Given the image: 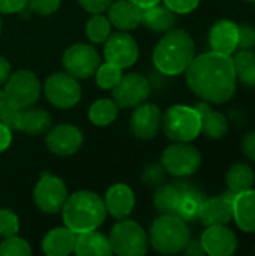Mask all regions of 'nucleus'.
Listing matches in <instances>:
<instances>
[{
	"instance_id": "1",
	"label": "nucleus",
	"mask_w": 255,
	"mask_h": 256,
	"mask_svg": "<svg viewBox=\"0 0 255 256\" xmlns=\"http://www.w3.org/2000/svg\"><path fill=\"white\" fill-rule=\"evenodd\" d=\"M185 72L192 93L209 104H225L236 92V72L231 56L215 51L201 54L194 57Z\"/></svg>"
},
{
	"instance_id": "2",
	"label": "nucleus",
	"mask_w": 255,
	"mask_h": 256,
	"mask_svg": "<svg viewBox=\"0 0 255 256\" xmlns=\"http://www.w3.org/2000/svg\"><path fill=\"white\" fill-rule=\"evenodd\" d=\"M204 200V194L194 183L176 180L164 182L156 188L153 206L161 214H173L185 222H192L198 218V208Z\"/></svg>"
},
{
	"instance_id": "3",
	"label": "nucleus",
	"mask_w": 255,
	"mask_h": 256,
	"mask_svg": "<svg viewBox=\"0 0 255 256\" xmlns=\"http://www.w3.org/2000/svg\"><path fill=\"white\" fill-rule=\"evenodd\" d=\"M195 57L192 36L182 28L165 32L164 38L153 50V64L164 75H179L188 69Z\"/></svg>"
},
{
	"instance_id": "4",
	"label": "nucleus",
	"mask_w": 255,
	"mask_h": 256,
	"mask_svg": "<svg viewBox=\"0 0 255 256\" xmlns=\"http://www.w3.org/2000/svg\"><path fill=\"white\" fill-rule=\"evenodd\" d=\"M65 226L75 234H83L98 230L105 218L107 208L104 200L90 190H78L68 195V200L62 208Z\"/></svg>"
},
{
	"instance_id": "5",
	"label": "nucleus",
	"mask_w": 255,
	"mask_h": 256,
	"mask_svg": "<svg viewBox=\"0 0 255 256\" xmlns=\"http://www.w3.org/2000/svg\"><path fill=\"white\" fill-rule=\"evenodd\" d=\"M189 240V230L183 219L173 214H161L150 226L149 242L162 255H174L183 250Z\"/></svg>"
},
{
	"instance_id": "6",
	"label": "nucleus",
	"mask_w": 255,
	"mask_h": 256,
	"mask_svg": "<svg viewBox=\"0 0 255 256\" xmlns=\"http://www.w3.org/2000/svg\"><path fill=\"white\" fill-rule=\"evenodd\" d=\"M162 129L174 142H191L201 132V117L194 106L173 105L162 116Z\"/></svg>"
},
{
	"instance_id": "7",
	"label": "nucleus",
	"mask_w": 255,
	"mask_h": 256,
	"mask_svg": "<svg viewBox=\"0 0 255 256\" xmlns=\"http://www.w3.org/2000/svg\"><path fill=\"white\" fill-rule=\"evenodd\" d=\"M113 254L120 256H141L147 252L149 237L140 224L120 219L110 232Z\"/></svg>"
},
{
	"instance_id": "8",
	"label": "nucleus",
	"mask_w": 255,
	"mask_h": 256,
	"mask_svg": "<svg viewBox=\"0 0 255 256\" xmlns=\"http://www.w3.org/2000/svg\"><path fill=\"white\" fill-rule=\"evenodd\" d=\"M6 102L18 110L32 106L41 94V84L38 76L32 70H17L9 75L5 82Z\"/></svg>"
},
{
	"instance_id": "9",
	"label": "nucleus",
	"mask_w": 255,
	"mask_h": 256,
	"mask_svg": "<svg viewBox=\"0 0 255 256\" xmlns=\"http://www.w3.org/2000/svg\"><path fill=\"white\" fill-rule=\"evenodd\" d=\"M161 164L168 174L183 178L198 171L201 165V154L189 142H176L164 150Z\"/></svg>"
},
{
	"instance_id": "10",
	"label": "nucleus",
	"mask_w": 255,
	"mask_h": 256,
	"mask_svg": "<svg viewBox=\"0 0 255 256\" xmlns=\"http://www.w3.org/2000/svg\"><path fill=\"white\" fill-rule=\"evenodd\" d=\"M44 93L51 105L69 110L74 108L81 99V87L75 76L68 72H56L45 80Z\"/></svg>"
},
{
	"instance_id": "11",
	"label": "nucleus",
	"mask_w": 255,
	"mask_h": 256,
	"mask_svg": "<svg viewBox=\"0 0 255 256\" xmlns=\"http://www.w3.org/2000/svg\"><path fill=\"white\" fill-rule=\"evenodd\" d=\"M66 200H68V189L63 180L50 174L48 171L42 172L39 182L33 189L35 206L47 214H54L63 208Z\"/></svg>"
},
{
	"instance_id": "12",
	"label": "nucleus",
	"mask_w": 255,
	"mask_h": 256,
	"mask_svg": "<svg viewBox=\"0 0 255 256\" xmlns=\"http://www.w3.org/2000/svg\"><path fill=\"white\" fill-rule=\"evenodd\" d=\"M65 70L75 76L77 80H84L95 75L101 64V57L98 51L87 44H74L63 54Z\"/></svg>"
},
{
	"instance_id": "13",
	"label": "nucleus",
	"mask_w": 255,
	"mask_h": 256,
	"mask_svg": "<svg viewBox=\"0 0 255 256\" xmlns=\"http://www.w3.org/2000/svg\"><path fill=\"white\" fill-rule=\"evenodd\" d=\"M113 92V100L122 108H134L150 96V82L141 74L122 75Z\"/></svg>"
},
{
	"instance_id": "14",
	"label": "nucleus",
	"mask_w": 255,
	"mask_h": 256,
	"mask_svg": "<svg viewBox=\"0 0 255 256\" xmlns=\"http://www.w3.org/2000/svg\"><path fill=\"white\" fill-rule=\"evenodd\" d=\"M138 45L135 39L126 32H117L110 34L105 40L104 57L108 63L116 64L120 69L131 68L138 58Z\"/></svg>"
},
{
	"instance_id": "15",
	"label": "nucleus",
	"mask_w": 255,
	"mask_h": 256,
	"mask_svg": "<svg viewBox=\"0 0 255 256\" xmlns=\"http://www.w3.org/2000/svg\"><path fill=\"white\" fill-rule=\"evenodd\" d=\"M162 124V112L155 104H140L129 118L131 134L138 140H152Z\"/></svg>"
},
{
	"instance_id": "16",
	"label": "nucleus",
	"mask_w": 255,
	"mask_h": 256,
	"mask_svg": "<svg viewBox=\"0 0 255 256\" xmlns=\"http://www.w3.org/2000/svg\"><path fill=\"white\" fill-rule=\"evenodd\" d=\"M47 148L57 156H71L83 146V134L74 124H59L47 130Z\"/></svg>"
},
{
	"instance_id": "17",
	"label": "nucleus",
	"mask_w": 255,
	"mask_h": 256,
	"mask_svg": "<svg viewBox=\"0 0 255 256\" xmlns=\"http://www.w3.org/2000/svg\"><path fill=\"white\" fill-rule=\"evenodd\" d=\"M200 242L204 252L212 256H230L237 249V238L225 225L207 226Z\"/></svg>"
},
{
	"instance_id": "18",
	"label": "nucleus",
	"mask_w": 255,
	"mask_h": 256,
	"mask_svg": "<svg viewBox=\"0 0 255 256\" xmlns=\"http://www.w3.org/2000/svg\"><path fill=\"white\" fill-rule=\"evenodd\" d=\"M104 204L107 213H110L114 219H126L135 207L134 190L125 183H116L107 190Z\"/></svg>"
},
{
	"instance_id": "19",
	"label": "nucleus",
	"mask_w": 255,
	"mask_h": 256,
	"mask_svg": "<svg viewBox=\"0 0 255 256\" xmlns=\"http://www.w3.org/2000/svg\"><path fill=\"white\" fill-rule=\"evenodd\" d=\"M212 51L224 56H231L239 45V26L230 20L218 21L209 33Z\"/></svg>"
},
{
	"instance_id": "20",
	"label": "nucleus",
	"mask_w": 255,
	"mask_h": 256,
	"mask_svg": "<svg viewBox=\"0 0 255 256\" xmlns=\"http://www.w3.org/2000/svg\"><path fill=\"white\" fill-rule=\"evenodd\" d=\"M108 20L111 26L117 27L122 32L137 28L141 24L143 9L132 3L131 0H117L108 6Z\"/></svg>"
},
{
	"instance_id": "21",
	"label": "nucleus",
	"mask_w": 255,
	"mask_h": 256,
	"mask_svg": "<svg viewBox=\"0 0 255 256\" xmlns=\"http://www.w3.org/2000/svg\"><path fill=\"white\" fill-rule=\"evenodd\" d=\"M233 219L243 232H255V190L248 189L236 194L231 204Z\"/></svg>"
},
{
	"instance_id": "22",
	"label": "nucleus",
	"mask_w": 255,
	"mask_h": 256,
	"mask_svg": "<svg viewBox=\"0 0 255 256\" xmlns=\"http://www.w3.org/2000/svg\"><path fill=\"white\" fill-rule=\"evenodd\" d=\"M204 226L227 225L233 219L231 204H228L221 195L204 200L198 208V218Z\"/></svg>"
},
{
	"instance_id": "23",
	"label": "nucleus",
	"mask_w": 255,
	"mask_h": 256,
	"mask_svg": "<svg viewBox=\"0 0 255 256\" xmlns=\"http://www.w3.org/2000/svg\"><path fill=\"white\" fill-rule=\"evenodd\" d=\"M77 234L68 226L54 228L42 240V250L48 256H66L74 252Z\"/></svg>"
},
{
	"instance_id": "24",
	"label": "nucleus",
	"mask_w": 255,
	"mask_h": 256,
	"mask_svg": "<svg viewBox=\"0 0 255 256\" xmlns=\"http://www.w3.org/2000/svg\"><path fill=\"white\" fill-rule=\"evenodd\" d=\"M50 128H51V116L45 110L33 108V105L20 110L15 130L24 132L27 135H42Z\"/></svg>"
},
{
	"instance_id": "25",
	"label": "nucleus",
	"mask_w": 255,
	"mask_h": 256,
	"mask_svg": "<svg viewBox=\"0 0 255 256\" xmlns=\"http://www.w3.org/2000/svg\"><path fill=\"white\" fill-rule=\"evenodd\" d=\"M74 252L78 256H108L113 255V248L110 238L95 230L77 234Z\"/></svg>"
},
{
	"instance_id": "26",
	"label": "nucleus",
	"mask_w": 255,
	"mask_h": 256,
	"mask_svg": "<svg viewBox=\"0 0 255 256\" xmlns=\"http://www.w3.org/2000/svg\"><path fill=\"white\" fill-rule=\"evenodd\" d=\"M141 24L156 33H165L176 24V14L165 4L156 3L143 9Z\"/></svg>"
},
{
	"instance_id": "27",
	"label": "nucleus",
	"mask_w": 255,
	"mask_h": 256,
	"mask_svg": "<svg viewBox=\"0 0 255 256\" xmlns=\"http://www.w3.org/2000/svg\"><path fill=\"white\" fill-rule=\"evenodd\" d=\"M225 182L228 189L234 194L252 189L255 182L254 171L248 164H234L227 171Z\"/></svg>"
},
{
	"instance_id": "28",
	"label": "nucleus",
	"mask_w": 255,
	"mask_h": 256,
	"mask_svg": "<svg viewBox=\"0 0 255 256\" xmlns=\"http://www.w3.org/2000/svg\"><path fill=\"white\" fill-rule=\"evenodd\" d=\"M119 112V105L113 99H99L89 108V118L95 126L104 128L111 124Z\"/></svg>"
},
{
	"instance_id": "29",
	"label": "nucleus",
	"mask_w": 255,
	"mask_h": 256,
	"mask_svg": "<svg viewBox=\"0 0 255 256\" xmlns=\"http://www.w3.org/2000/svg\"><path fill=\"white\" fill-rule=\"evenodd\" d=\"M233 66L236 78H239L243 86L255 87V52L251 50H242L233 58Z\"/></svg>"
},
{
	"instance_id": "30",
	"label": "nucleus",
	"mask_w": 255,
	"mask_h": 256,
	"mask_svg": "<svg viewBox=\"0 0 255 256\" xmlns=\"http://www.w3.org/2000/svg\"><path fill=\"white\" fill-rule=\"evenodd\" d=\"M227 130H228V122L222 112L210 110L209 112L201 116V132L207 138L219 140L227 134Z\"/></svg>"
},
{
	"instance_id": "31",
	"label": "nucleus",
	"mask_w": 255,
	"mask_h": 256,
	"mask_svg": "<svg viewBox=\"0 0 255 256\" xmlns=\"http://www.w3.org/2000/svg\"><path fill=\"white\" fill-rule=\"evenodd\" d=\"M86 34L93 44H102L111 34V22L102 14H93L86 22Z\"/></svg>"
},
{
	"instance_id": "32",
	"label": "nucleus",
	"mask_w": 255,
	"mask_h": 256,
	"mask_svg": "<svg viewBox=\"0 0 255 256\" xmlns=\"http://www.w3.org/2000/svg\"><path fill=\"white\" fill-rule=\"evenodd\" d=\"M95 78L96 84L102 90H113L122 78V69L107 62L104 64H99V68L95 72Z\"/></svg>"
},
{
	"instance_id": "33",
	"label": "nucleus",
	"mask_w": 255,
	"mask_h": 256,
	"mask_svg": "<svg viewBox=\"0 0 255 256\" xmlns=\"http://www.w3.org/2000/svg\"><path fill=\"white\" fill-rule=\"evenodd\" d=\"M0 255L2 256H30L32 255V248L30 244L17 237H8L0 243Z\"/></svg>"
},
{
	"instance_id": "34",
	"label": "nucleus",
	"mask_w": 255,
	"mask_h": 256,
	"mask_svg": "<svg viewBox=\"0 0 255 256\" xmlns=\"http://www.w3.org/2000/svg\"><path fill=\"white\" fill-rule=\"evenodd\" d=\"M20 231L18 216L9 208H0V237L8 238L17 236Z\"/></svg>"
},
{
	"instance_id": "35",
	"label": "nucleus",
	"mask_w": 255,
	"mask_h": 256,
	"mask_svg": "<svg viewBox=\"0 0 255 256\" xmlns=\"http://www.w3.org/2000/svg\"><path fill=\"white\" fill-rule=\"evenodd\" d=\"M167 171L162 164H149L141 172V182L150 188H158L167 178Z\"/></svg>"
},
{
	"instance_id": "36",
	"label": "nucleus",
	"mask_w": 255,
	"mask_h": 256,
	"mask_svg": "<svg viewBox=\"0 0 255 256\" xmlns=\"http://www.w3.org/2000/svg\"><path fill=\"white\" fill-rule=\"evenodd\" d=\"M27 6L35 14L45 16V15L54 14L59 9L60 0H27Z\"/></svg>"
},
{
	"instance_id": "37",
	"label": "nucleus",
	"mask_w": 255,
	"mask_h": 256,
	"mask_svg": "<svg viewBox=\"0 0 255 256\" xmlns=\"http://www.w3.org/2000/svg\"><path fill=\"white\" fill-rule=\"evenodd\" d=\"M164 4L174 14H189L200 4V0H164Z\"/></svg>"
},
{
	"instance_id": "38",
	"label": "nucleus",
	"mask_w": 255,
	"mask_h": 256,
	"mask_svg": "<svg viewBox=\"0 0 255 256\" xmlns=\"http://www.w3.org/2000/svg\"><path fill=\"white\" fill-rule=\"evenodd\" d=\"M18 116H20V110L12 106V105H9L8 102L0 108V123H3L5 126H8L12 130L17 126Z\"/></svg>"
},
{
	"instance_id": "39",
	"label": "nucleus",
	"mask_w": 255,
	"mask_h": 256,
	"mask_svg": "<svg viewBox=\"0 0 255 256\" xmlns=\"http://www.w3.org/2000/svg\"><path fill=\"white\" fill-rule=\"evenodd\" d=\"M255 45V27L251 24L239 26V45L242 50H251Z\"/></svg>"
},
{
	"instance_id": "40",
	"label": "nucleus",
	"mask_w": 255,
	"mask_h": 256,
	"mask_svg": "<svg viewBox=\"0 0 255 256\" xmlns=\"http://www.w3.org/2000/svg\"><path fill=\"white\" fill-rule=\"evenodd\" d=\"M80 6L90 14H101L108 9L113 0H78Z\"/></svg>"
},
{
	"instance_id": "41",
	"label": "nucleus",
	"mask_w": 255,
	"mask_h": 256,
	"mask_svg": "<svg viewBox=\"0 0 255 256\" xmlns=\"http://www.w3.org/2000/svg\"><path fill=\"white\" fill-rule=\"evenodd\" d=\"M27 6V0H0V14L21 12Z\"/></svg>"
},
{
	"instance_id": "42",
	"label": "nucleus",
	"mask_w": 255,
	"mask_h": 256,
	"mask_svg": "<svg viewBox=\"0 0 255 256\" xmlns=\"http://www.w3.org/2000/svg\"><path fill=\"white\" fill-rule=\"evenodd\" d=\"M242 152H243L245 158L255 162V130L248 132L242 138Z\"/></svg>"
},
{
	"instance_id": "43",
	"label": "nucleus",
	"mask_w": 255,
	"mask_h": 256,
	"mask_svg": "<svg viewBox=\"0 0 255 256\" xmlns=\"http://www.w3.org/2000/svg\"><path fill=\"white\" fill-rule=\"evenodd\" d=\"M12 142V129L0 123V153L8 150Z\"/></svg>"
},
{
	"instance_id": "44",
	"label": "nucleus",
	"mask_w": 255,
	"mask_h": 256,
	"mask_svg": "<svg viewBox=\"0 0 255 256\" xmlns=\"http://www.w3.org/2000/svg\"><path fill=\"white\" fill-rule=\"evenodd\" d=\"M182 252L185 255H204L206 254L200 240H188Z\"/></svg>"
},
{
	"instance_id": "45",
	"label": "nucleus",
	"mask_w": 255,
	"mask_h": 256,
	"mask_svg": "<svg viewBox=\"0 0 255 256\" xmlns=\"http://www.w3.org/2000/svg\"><path fill=\"white\" fill-rule=\"evenodd\" d=\"M9 75H11V64L5 57L0 56V86L6 82Z\"/></svg>"
},
{
	"instance_id": "46",
	"label": "nucleus",
	"mask_w": 255,
	"mask_h": 256,
	"mask_svg": "<svg viewBox=\"0 0 255 256\" xmlns=\"http://www.w3.org/2000/svg\"><path fill=\"white\" fill-rule=\"evenodd\" d=\"M194 110L198 112V116L201 117V116H204L206 112H209L210 110H212V106H210V104L209 102H206V100H201V102H198L195 106H194Z\"/></svg>"
},
{
	"instance_id": "47",
	"label": "nucleus",
	"mask_w": 255,
	"mask_h": 256,
	"mask_svg": "<svg viewBox=\"0 0 255 256\" xmlns=\"http://www.w3.org/2000/svg\"><path fill=\"white\" fill-rule=\"evenodd\" d=\"M131 2L135 3L137 6H140L141 9H144V8H149V6H152V4L159 3L161 0H131Z\"/></svg>"
},
{
	"instance_id": "48",
	"label": "nucleus",
	"mask_w": 255,
	"mask_h": 256,
	"mask_svg": "<svg viewBox=\"0 0 255 256\" xmlns=\"http://www.w3.org/2000/svg\"><path fill=\"white\" fill-rule=\"evenodd\" d=\"M6 104V98H5V92L3 88H0V108Z\"/></svg>"
},
{
	"instance_id": "49",
	"label": "nucleus",
	"mask_w": 255,
	"mask_h": 256,
	"mask_svg": "<svg viewBox=\"0 0 255 256\" xmlns=\"http://www.w3.org/2000/svg\"><path fill=\"white\" fill-rule=\"evenodd\" d=\"M2 28H3V22H2V18H0V33H2Z\"/></svg>"
},
{
	"instance_id": "50",
	"label": "nucleus",
	"mask_w": 255,
	"mask_h": 256,
	"mask_svg": "<svg viewBox=\"0 0 255 256\" xmlns=\"http://www.w3.org/2000/svg\"><path fill=\"white\" fill-rule=\"evenodd\" d=\"M246 2H251V3H255V0H246Z\"/></svg>"
}]
</instances>
